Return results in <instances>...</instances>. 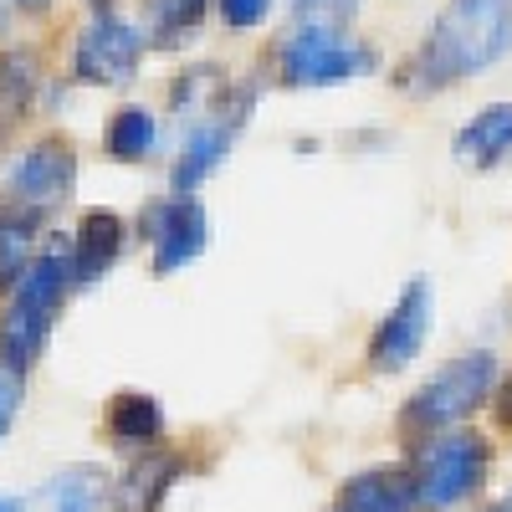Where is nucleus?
Masks as SVG:
<instances>
[{
    "label": "nucleus",
    "mask_w": 512,
    "mask_h": 512,
    "mask_svg": "<svg viewBox=\"0 0 512 512\" xmlns=\"http://www.w3.org/2000/svg\"><path fill=\"white\" fill-rule=\"evenodd\" d=\"M431 313H436V292L425 277H410L395 297V308L379 318L374 338H369V369L374 374H400L410 369V359H420L425 338H431Z\"/></svg>",
    "instance_id": "8"
},
{
    "label": "nucleus",
    "mask_w": 512,
    "mask_h": 512,
    "mask_svg": "<svg viewBox=\"0 0 512 512\" xmlns=\"http://www.w3.org/2000/svg\"><path fill=\"white\" fill-rule=\"evenodd\" d=\"M292 6H297V11H303V16H313V11H338V6H344V11H349V6H354V0H292Z\"/></svg>",
    "instance_id": "23"
},
{
    "label": "nucleus",
    "mask_w": 512,
    "mask_h": 512,
    "mask_svg": "<svg viewBox=\"0 0 512 512\" xmlns=\"http://www.w3.org/2000/svg\"><path fill=\"white\" fill-rule=\"evenodd\" d=\"M108 497V482L98 466H67V472L47 477L36 492L21 497V512H98Z\"/></svg>",
    "instance_id": "11"
},
{
    "label": "nucleus",
    "mask_w": 512,
    "mask_h": 512,
    "mask_svg": "<svg viewBox=\"0 0 512 512\" xmlns=\"http://www.w3.org/2000/svg\"><path fill=\"white\" fill-rule=\"evenodd\" d=\"M492 512H512V492H507V497H502V502H497Z\"/></svg>",
    "instance_id": "27"
},
{
    "label": "nucleus",
    "mask_w": 512,
    "mask_h": 512,
    "mask_svg": "<svg viewBox=\"0 0 512 512\" xmlns=\"http://www.w3.org/2000/svg\"><path fill=\"white\" fill-rule=\"evenodd\" d=\"M88 6H93V11H113V6H118V0H88Z\"/></svg>",
    "instance_id": "26"
},
{
    "label": "nucleus",
    "mask_w": 512,
    "mask_h": 512,
    "mask_svg": "<svg viewBox=\"0 0 512 512\" xmlns=\"http://www.w3.org/2000/svg\"><path fill=\"white\" fill-rule=\"evenodd\" d=\"M492 390H497V359L487 349L461 354L410 395L405 431H451V425H461L482 400H492Z\"/></svg>",
    "instance_id": "4"
},
{
    "label": "nucleus",
    "mask_w": 512,
    "mask_h": 512,
    "mask_svg": "<svg viewBox=\"0 0 512 512\" xmlns=\"http://www.w3.org/2000/svg\"><path fill=\"white\" fill-rule=\"evenodd\" d=\"M31 93H36V57L26 47H11L0 57V128L26 118Z\"/></svg>",
    "instance_id": "19"
},
{
    "label": "nucleus",
    "mask_w": 512,
    "mask_h": 512,
    "mask_svg": "<svg viewBox=\"0 0 512 512\" xmlns=\"http://www.w3.org/2000/svg\"><path fill=\"white\" fill-rule=\"evenodd\" d=\"M123 246H128V221L118 210H88L77 221V236H72V282L77 287L103 282L118 267Z\"/></svg>",
    "instance_id": "10"
},
{
    "label": "nucleus",
    "mask_w": 512,
    "mask_h": 512,
    "mask_svg": "<svg viewBox=\"0 0 512 512\" xmlns=\"http://www.w3.org/2000/svg\"><path fill=\"white\" fill-rule=\"evenodd\" d=\"M149 52V36L139 21L118 11H93L72 41V77L82 88H123L134 82Z\"/></svg>",
    "instance_id": "5"
},
{
    "label": "nucleus",
    "mask_w": 512,
    "mask_h": 512,
    "mask_svg": "<svg viewBox=\"0 0 512 512\" xmlns=\"http://www.w3.org/2000/svg\"><path fill=\"white\" fill-rule=\"evenodd\" d=\"M333 512H415L410 497V477L384 466V472H359L354 482H344Z\"/></svg>",
    "instance_id": "15"
},
{
    "label": "nucleus",
    "mask_w": 512,
    "mask_h": 512,
    "mask_svg": "<svg viewBox=\"0 0 512 512\" xmlns=\"http://www.w3.org/2000/svg\"><path fill=\"white\" fill-rule=\"evenodd\" d=\"M0 512H21V497H0Z\"/></svg>",
    "instance_id": "25"
},
{
    "label": "nucleus",
    "mask_w": 512,
    "mask_h": 512,
    "mask_svg": "<svg viewBox=\"0 0 512 512\" xmlns=\"http://www.w3.org/2000/svg\"><path fill=\"white\" fill-rule=\"evenodd\" d=\"M256 103V88H231L210 113H200L190 128H185V144L175 154V169H169V190L175 195H195L216 169L226 164L236 134L246 128V113Z\"/></svg>",
    "instance_id": "6"
},
{
    "label": "nucleus",
    "mask_w": 512,
    "mask_h": 512,
    "mask_svg": "<svg viewBox=\"0 0 512 512\" xmlns=\"http://www.w3.org/2000/svg\"><path fill=\"white\" fill-rule=\"evenodd\" d=\"M512 57V0H451L405 67L410 93H441Z\"/></svg>",
    "instance_id": "1"
},
{
    "label": "nucleus",
    "mask_w": 512,
    "mask_h": 512,
    "mask_svg": "<svg viewBox=\"0 0 512 512\" xmlns=\"http://www.w3.org/2000/svg\"><path fill=\"white\" fill-rule=\"evenodd\" d=\"M272 6H277V0H216L226 31H256V26L272 16Z\"/></svg>",
    "instance_id": "20"
},
{
    "label": "nucleus",
    "mask_w": 512,
    "mask_h": 512,
    "mask_svg": "<svg viewBox=\"0 0 512 512\" xmlns=\"http://www.w3.org/2000/svg\"><path fill=\"white\" fill-rule=\"evenodd\" d=\"M175 477H180V456L144 451L123 472V482L113 487V512H159V502L169 497V487H175Z\"/></svg>",
    "instance_id": "12"
},
{
    "label": "nucleus",
    "mask_w": 512,
    "mask_h": 512,
    "mask_svg": "<svg viewBox=\"0 0 512 512\" xmlns=\"http://www.w3.org/2000/svg\"><path fill=\"white\" fill-rule=\"evenodd\" d=\"M277 77L287 88H338V82L369 77L379 67L374 47H364L359 36H349L333 21H297L282 41H277Z\"/></svg>",
    "instance_id": "2"
},
{
    "label": "nucleus",
    "mask_w": 512,
    "mask_h": 512,
    "mask_svg": "<svg viewBox=\"0 0 512 512\" xmlns=\"http://www.w3.org/2000/svg\"><path fill=\"white\" fill-rule=\"evenodd\" d=\"M497 420H502V431H512V374L502 379V390H497Z\"/></svg>",
    "instance_id": "22"
},
{
    "label": "nucleus",
    "mask_w": 512,
    "mask_h": 512,
    "mask_svg": "<svg viewBox=\"0 0 512 512\" xmlns=\"http://www.w3.org/2000/svg\"><path fill=\"white\" fill-rule=\"evenodd\" d=\"M77 190V154L67 139L47 134L16 154L11 164V205L26 216H47V210L67 205Z\"/></svg>",
    "instance_id": "7"
},
{
    "label": "nucleus",
    "mask_w": 512,
    "mask_h": 512,
    "mask_svg": "<svg viewBox=\"0 0 512 512\" xmlns=\"http://www.w3.org/2000/svg\"><path fill=\"white\" fill-rule=\"evenodd\" d=\"M487 466H492V451L477 431H446V436H431L415 446V461H410V497L415 507L425 512H446L466 497H477L482 482H487Z\"/></svg>",
    "instance_id": "3"
},
{
    "label": "nucleus",
    "mask_w": 512,
    "mask_h": 512,
    "mask_svg": "<svg viewBox=\"0 0 512 512\" xmlns=\"http://www.w3.org/2000/svg\"><path fill=\"white\" fill-rule=\"evenodd\" d=\"M507 149H512V103L482 108V113L451 139V154H456L461 164H477V169H492Z\"/></svg>",
    "instance_id": "13"
},
{
    "label": "nucleus",
    "mask_w": 512,
    "mask_h": 512,
    "mask_svg": "<svg viewBox=\"0 0 512 512\" xmlns=\"http://www.w3.org/2000/svg\"><path fill=\"white\" fill-rule=\"evenodd\" d=\"M103 425H108V436H113L118 446L154 451V441L164 436V410H159V400L144 395V390H123V395L108 400Z\"/></svg>",
    "instance_id": "14"
},
{
    "label": "nucleus",
    "mask_w": 512,
    "mask_h": 512,
    "mask_svg": "<svg viewBox=\"0 0 512 512\" xmlns=\"http://www.w3.org/2000/svg\"><path fill=\"white\" fill-rule=\"evenodd\" d=\"M16 6H21V11H47L52 0H16Z\"/></svg>",
    "instance_id": "24"
},
{
    "label": "nucleus",
    "mask_w": 512,
    "mask_h": 512,
    "mask_svg": "<svg viewBox=\"0 0 512 512\" xmlns=\"http://www.w3.org/2000/svg\"><path fill=\"white\" fill-rule=\"evenodd\" d=\"M21 415V374L0 364V441L11 436V425Z\"/></svg>",
    "instance_id": "21"
},
{
    "label": "nucleus",
    "mask_w": 512,
    "mask_h": 512,
    "mask_svg": "<svg viewBox=\"0 0 512 512\" xmlns=\"http://www.w3.org/2000/svg\"><path fill=\"white\" fill-rule=\"evenodd\" d=\"M36 221L26 210H0V297H11L16 282L26 277V267L36 262Z\"/></svg>",
    "instance_id": "17"
},
{
    "label": "nucleus",
    "mask_w": 512,
    "mask_h": 512,
    "mask_svg": "<svg viewBox=\"0 0 512 512\" xmlns=\"http://www.w3.org/2000/svg\"><path fill=\"white\" fill-rule=\"evenodd\" d=\"M205 236H210V216H205V205L195 195H169L164 205H154L144 216V241L154 246L149 267L159 277L190 267L205 251Z\"/></svg>",
    "instance_id": "9"
},
{
    "label": "nucleus",
    "mask_w": 512,
    "mask_h": 512,
    "mask_svg": "<svg viewBox=\"0 0 512 512\" xmlns=\"http://www.w3.org/2000/svg\"><path fill=\"white\" fill-rule=\"evenodd\" d=\"M154 144H159V118L144 103H123L103 128V149L118 164H144L154 154Z\"/></svg>",
    "instance_id": "16"
},
{
    "label": "nucleus",
    "mask_w": 512,
    "mask_h": 512,
    "mask_svg": "<svg viewBox=\"0 0 512 512\" xmlns=\"http://www.w3.org/2000/svg\"><path fill=\"white\" fill-rule=\"evenodd\" d=\"M210 16V0H149L144 6V36L154 47H180L185 36H195Z\"/></svg>",
    "instance_id": "18"
}]
</instances>
